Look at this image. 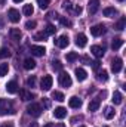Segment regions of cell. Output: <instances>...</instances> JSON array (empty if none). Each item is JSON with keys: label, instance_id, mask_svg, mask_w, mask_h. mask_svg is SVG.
I'll use <instances>...</instances> for the list:
<instances>
[{"label": "cell", "instance_id": "cell-30", "mask_svg": "<svg viewBox=\"0 0 126 127\" xmlns=\"http://www.w3.org/2000/svg\"><path fill=\"white\" fill-rule=\"evenodd\" d=\"M9 56H10V50H9V47H1V49H0V58L4 59V58H9Z\"/></svg>", "mask_w": 126, "mask_h": 127}, {"label": "cell", "instance_id": "cell-39", "mask_svg": "<svg viewBox=\"0 0 126 127\" xmlns=\"http://www.w3.org/2000/svg\"><path fill=\"white\" fill-rule=\"evenodd\" d=\"M63 7L65 9V10H71V9H73V4H71V1L65 0V1L63 3Z\"/></svg>", "mask_w": 126, "mask_h": 127}, {"label": "cell", "instance_id": "cell-17", "mask_svg": "<svg viewBox=\"0 0 126 127\" xmlns=\"http://www.w3.org/2000/svg\"><path fill=\"white\" fill-rule=\"evenodd\" d=\"M19 96H21V100H24V102H28V100L33 99V93L28 92V90H25V89L19 90Z\"/></svg>", "mask_w": 126, "mask_h": 127}, {"label": "cell", "instance_id": "cell-25", "mask_svg": "<svg viewBox=\"0 0 126 127\" xmlns=\"http://www.w3.org/2000/svg\"><path fill=\"white\" fill-rule=\"evenodd\" d=\"M125 27H126V18H125V16H122V18L116 22L114 28H116L117 31H123V30H125Z\"/></svg>", "mask_w": 126, "mask_h": 127}, {"label": "cell", "instance_id": "cell-42", "mask_svg": "<svg viewBox=\"0 0 126 127\" xmlns=\"http://www.w3.org/2000/svg\"><path fill=\"white\" fill-rule=\"evenodd\" d=\"M89 65H92L94 69H98V68H99V61H94V62H91Z\"/></svg>", "mask_w": 126, "mask_h": 127}, {"label": "cell", "instance_id": "cell-31", "mask_svg": "<svg viewBox=\"0 0 126 127\" xmlns=\"http://www.w3.org/2000/svg\"><path fill=\"white\" fill-rule=\"evenodd\" d=\"M55 31H57L55 25L48 24V25H46V30H45V34H46V35H52V34H55Z\"/></svg>", "mask_w": 126, "mask_h": 127}, {"label": "cell", "instance_id": "cell-6", "mask_svg": "<svg viewBox=\"0 0 126 127\" xmlns=\"http://www.w3.org/2000/svg\"><path fill=\"white\" fill-rule=\"evenodd\" d=\"M7 18H9V21L13 22V24L19 22V19H21V16H19V10H16L15 7H10V9L7 10Z\"/></svg>", "mask_w": 126, "mask_h": 127}, {"label": "cell", "instance_id": "cell-53", "mask_svg": "<svg viewBox=\"0 0 126 127\" xmlns=\"http://www.w3.org/2000/svg\"><path fill=\"white\" fill-rule=\"evenodd\" d=\"M80 127H85V126H80Z\"/></svg>", "mask_w": 126, "mask_h": 127}, {"label": "cell", "instance_id": "cell-29", "mask_svg": "<svg viewBox=\"0 0 126 127\" xmlns=\"http://www.w3.org/2000/svg\"><path fill=\"white\" fill-rule=\"evenodd\" d=\"M7 71H9V65L6 62L0 64V77H4V75L7 74Z\"/></svg>", "mask_w": 126, "mask_h": 127}, {"label": "cell", "instance_id": "cell-19", "mask_svg": "<svg viewBox=\"0 0 126 127\" xmlns=\"http://www.w3.org/2000/svg\"><path fill=\"white\" fill-rule=\"evenodd\" d=\"M91 52L94 53L96 58H102V56H104V47H101V46H96V44L92 46V47H91Z\"/></svg>", "mask_w": 126, "mask_h": 127}, {"label": "cell", "instance_id": "cell-7", "mask_svg": "<svg viewBox=\"0 0 126 127\" xmlns=\"http://www.w3.org/2000/svg\"><path fill=\"white\" fill-rule=\"evenodd\" d=\"M122 68H123V61H122V58L116 56V58L111 61V71L117 74V72H120V71H122Z\"/></svg>", "mask_w": 126, "mask_h": 127}, {"label": "cell", "instance_id": "cell-37", "mask_svg": "<svg viewBox=\"0 0 126 127\" xmlns=\"http://www.w3.org/2000/svg\"><path fill=\"white\" fill-rule=\"evenodd\" d=\"M60 22L63 24L64 27H71V21L67 19V18H64V16H60Z\"/></svg>", "mask_w": 126, "mask_h": 127}, {"label": "cell", "instance_id": "cell-24", "mask_svg": "<svg viewBox=\"0 0 126 127\" xmlns=\"http://www.w3.org/2000/svg\"><path fill=\"white\" fill-rule=\"evenodd\" d=\"M122 46H123V40H122L120 37L113 38V43H111V49H113V50H119Z\"/></svg>", "mask_w": 126, "mask_h": 127}, {"label": "cell", "instance_id": "cell-41", "mask_svg": "<svg viewBox=\"0 0 126 127\" xmlns=\"http://www.w3.org/2000/svg\"><path fill=\"white\" fill-rule=\"evenodd\" d=\"M82 120H83V117H82V115H79V117L76 115V117H73V118H71V123H77V121H82Z\"/></svg>", "mask_w": 126, "mask_h": 127}, {"label": "cell", "instance_id": "cell-36", "mask_svg": "<svg viewBox=\"0 0 126 127\" xmlns=\"http://www.w3.org/2000/svg\"><path fill=\"white\" fill-rule=\"evenodd\" d=\"M27 86H28V87H36V77H34V75H31V77L27 78Z\"/></svg>", "mask_w": 126, "mask_h": 127}, {"label": "cell", "instance_id": "cell-4", "mask_svg": "<svg viewBox=\"0 0 126 127\" xmlns=\"http://www.w3.org/2000/svg\"><path fill=\"white\" fill-rule=\"evenodd\" d=\"M52 83H54L52 75H43V78H42V81H40V89L45 90V92H48V90H51Z\"/></svg>", "mask_w": 126, "mask_h": 127}, {"label": "cell", "instance_id": "cell-14", "mask_svg": "<svg viewBox=\"0 0 126 127\" xmlns=\"http://www.w3.org/2000/svg\"><path fill=\"white\" fill-rule=\"evenodd\" d=\"M99 105H101V100H99L98 97H95V99H92V100L89 102L88 109H89L91 112H95V111H98V109H99Z\"/></svg>", "mask_w": 126, "mask_h": 127}, {"label": "cell", "instance_id": "cell-2", "mask_svg": "<svg viewBox=\"0 0 126 127\" xmlns=\"http://www.w3.org/2000/svg\"><path fill=\"white\" fill-rule=\"evenodd\" d=\"M42 106H40V103H36V102H33L30 103L28 106H27V112H28V115H31L34 118H37V117H40L42 115Z\"/></svg>", "mask_w": 126, "mask_h": 127}, {"label": "cell", "instance_id": "cell-50", "mask_svg": "<svg viewBox=\"0 0 126 127\" xmlns=\"http://www.w3.org/2000/svg\"><path fill=\"white\" fill-rule=\"evenodd\" d=\"M15 3H19V1H24V0H13Z\"/></svg>", "mask_w": 126, "mask_h": 127}, {"label": "cell", "instance_id": "cell-48", "mask_svg": "<svg viewBox=\"0 0 126 127\" xmlns=\"http://www.w3.org/2000/svg\"><path fill=\"white\" fill-rule=\"evenodd\" d=\"M1 27H3V18L0 16V28H1Z\"/></svg>", "mask_w": 126, "mask_h": 127}, {"label": "cell", "instance_id": "cell-38", "mask_svg": "<svg viewBox=\"0 0 126 127\" xmlns=\"http://www.w3.org/2000/svg\"><path fill=\"white\" fill-rule=\"evenodd\" d=\"M37 27V22L36 21H27L25 22V28L27 30H33V28H36Z\"/></svg>", "mask_w": 126, "mask_h": 127}, {"label": "cell", "instance_id": "cell-10", "mask_svg": "<svg viewBox=\"0 0 126 127\" xmlns=\"http://www.w3.org/2000/svg\"><path fill=\"white\" fill-rule=\"evenodd\" d=\"M98 9H99V0H89V3H88V10H89V13H91V15H95V13L98 12Z\"/></svg>", "mask_w": 126, "mask_h": 127}, {"label": "cell", "instance_id": "cell-43", "mask_svg": "<svg viewBox=\"0 0 126 127\" xmlns=\"http://www.w3.org/2000/svg\"><path fill=\"white\" fill-rule=\"evenodd\" d=\"M43 103H45V106H46V108H49V106H51V102H49V99H48V97H43Z\"/></svg>", "mask_w": 126, "mask_h": 127}, {"label": "cell", "instance_id": "cell-22", "mask_svg": "<svg viewBox=\"0 0 126 127\" xmlns=\"http://www.w3.org/2000/svg\"><path fill=\"white\" fill-rule=\"evenodd\" d=\"M114 115H116V111H114V108H111V106H107V108L104 109V117H105L107 120H111V118H114Z\"/></svg>", "mask_w": 126, "mask_h": 127}, {"label": "cell", "instance_id": "cell-28", "mask_svg": "<svg viewBox=\"0 0 126 127\" xmlns=\"http://www.w3.org/2000/svg\"><path fill=\"white\" fill-rule=\"evenodd\" d=\"M52 99H55V100H58V102H63V100H65L64 95L61 93V92H58V90H54V92H52Z\"/></svg>", "mask_w": 126, "mask_h": 127}, {"label": "cell", "instance_id": "cell-26", "mask_svg": "<svg viewBox=\"0 0 126 127\" xmlns=\"http://www.w3.org/2000/svg\"><path fill=\"white\" fill-rule=\"evenodd\" d=\"M96 78H98L99 81H107V80H108V72H107L105 69H101V71H98Z\"/></svg>", "mask_w": 126, "mask_h": 127}, {"label": "cell", "instance_id": "cell-3", "mask_svg": "<svg viewBox=\"0 0 126 127\" xmlns=\"http://www.w3.org/2000/svg\"><path fill=\"white\" fill-rule=\"evenodd\" d=\"M58 81H60V84H61L63 87H70L71 83H73L70 74L65 72V71H61V74H60V77H58Z\"/></svg>", "mask_w": 126, "mask_h": 127}, {"label": "cell", "instance_id": "cell-33", "mask_svg": "<svg viewBox=\"0 0 126 127\" xmlns=\"http://www.w3.org/2000/svg\"><path fill=\"white\" fill-rule=\"evenodd\" d=\"M37 4L40 9H48V6L51 4V0H37Z\"/></svg>", "mask_w": 126, "mask_h": 127}, {"label": "cell", "instance_id": "cell-5", "mask_svg": "<svg viewBox=\"0 0 126 127\" xmlns=\"http://www.w3.org/2000/svg\"><path fill=\"white\" fill-rule=\"evenodd\" d=\"M105 31H107V28H105L104 24H96L94 27H91V34H92L94 37H99V35L105 34Z\"/></svg>", "mask_w": 126, "mask_h": 127}, {"label": "cell", "instance_id": "cell-23", "mask_svg": "<svg viewBox=\"0 0 126 127\" xmlns=\"http://www.w3.org/2000/svg\"><path fill=\"white\" fill-rule=\"evenodd\" d=\"M24 68H25L27 71L34 69V68H36V61H34L33 58H27V59L24 61Z\"/></svg>", "mask_w": 126, "mask_h": 127}, {"label": "cell", "instance_id": "cell-46", "mask_svg": "<svg viewBox=\"0 0 126 127\" xmlns=\"http://www.w3.org/2000/svg\"><path fill=\"white\" fill-rule=\"evenodd\" d=\"M82 61H83V62H88V64H89V59H88L86 56H83V58H82Z\"/></svg>", "mask_w": 126, "mask_h": 127}, {"label": "cell", "instance_id": "cell-27", "mask_svg": "<svg viewBox=\"0 0 126 127\" xmlns=\"http://www.w3.org/2000/svg\"><path fill=\"white\" fill-rule=\"evenodd\" d=\"M22 13H24L25 16H31L33 13H34V7H33L31 4H24V7H22Z\"/></svg>", "mask_w": 126, "mask_h": 127}, {"label": "cell", "instance_id": "cell-1", "mask_svg": "<svg viewBox=\"0 0 126 127\" xmlns=\"http://www.w3.org/2000/svg\"><path fill=\"white\" fill-rule=\"evenodd\" d=\"M15 114V108H13V103L10 100H6V99H1L0 97V115H4V114Z\"/></svg>", "mask_w": 126, "mask_h": 127}, {"label": "cell", "instance_id": "cell-35", "mask_svg": "<svg viewBox=\"0 0 126 127\" xmlns=\"http://www.w3.org/2000/svg\"><path fill=\"white\" fill-rule=\"evenodd\" d=\"M52 68L55 71H63V64L60 61H52Z\"/></svg>", "mask_w": 126, "mask_h": 127}, {"label": "cell", "instance_id": "cell-16", "mask_svg": "<svg viewBox=\"0 0 126 127\" xmlns=\"http://www.w3.org/2000/svg\"><path fill=\"white\" fill-rule=\"evenodd\" d=\"M6 90H7V93H10V95L16 93V92H18V83H16L15 80L9 81V83L6 84Z\"/></svg>", "mask_w": 126, "mask_h": 127}, {"label": "cell", "instance_id": "cell-20", "mask_svg": "<svg viewBox=\"0 0 126 127\" xmlns=\"http://www.w3.org/2000/svg\"><path fill=\"white\" fill-rule=\"evenodd\" d=\"M111 100H113L114 105H120V103L123 102V95H122L119 90H116V92L113 93V99H111Z\"/></svg>", "mask_w": 126, "mask_h": 127}, {"label": "cell", "instance_id": "cell-52", "mask_svg": "<svg viewBox=\"0 0 126 127\" xmlns=\"http://www.w3.org/2000/svg\"><path fill=\"white\" fill-rule=\"evenodd\" d=\"M104 127H108V126H104Z\"/></svg>", "mask_w": 126, "mask_h": 127}, {"label": "cell", "instance_id": "cell-51", "mask_svg": "<svg viewBox=\"0 0 126 127\" xmlns=\"http://www.w3.org/2000/svg\"><path fill=\"white\" fill-rule=\"evenodd\" d=\"M119 1H123V0H119Z\"/></svg>", "mask_w": 126, "mask_h": 127}, {"label": "cell", "instance_id": "cell-21", "mask_svg": "<svg viewBox=\"0 0 126 127\" xmlns=\"http://www.w3.org/2000/svg\"><path fill=\"white\" fill-rule=\"evenodd\" d=\"M102 13L107 18H114V15H117V9H114V7H105L102 10Z\"/></svg>", "mask_w": 126, "mask_h": 127}, {"label": "cell", "instance_id": "cell-18", "mask_svg": "<svg viewBox=\"0 0 126 127\" xmlns=\"http://www.w3.org/2000/svg\"><path fill=\"white\" fill-rule=\"evenodd\" d=\"M54 115H55V118H64L65 115H67V109L64 108V106H58V108H55V111H54Z\"/></svg>", "mask_w": 126, "mask_h": 127}, {"label": "cell", "instance_id": "cell-9", "mask_svg": "<svg viewBox=\"0 0 126 127\" xmlns=\"http://www.w3.org/2000/svg\"><path fill=\"white\" fill-rule=\"evenodd\" d=\"M9 35H10V40H13V41H19L22 38V32H21L19 28H10Z\"/></svg>", "mask_w": 126, "mask_h": 127}, {"label": "cell", "instance_id": "cell-47", "mask_svg": "<svg viewBox=\"0 0 126 127\" xmlns=\"http://www.w3.org/2000/svg\"><path fill=\"white\" fill-rule=\"evenodd\" d=\"M43 127H54V126H52V123H46Z\"/></svg>", "mask_w": 126, "mask_h": 127}, {"label": "cell", "instance_id": "cell-44", "mask_svg": "<svg viewBox=\"0 0 126 127\" xmlns=\"http://www.w3.org/2000/svg\"><path fill=\"white\" fill-rule=\"evenodd\" d=\"M0 127H13V123H10V121L9 123H3Z\"/></svg>", "mask_w": 126, "mask_h": 127}, {"label": "cell", "instance_id": "cell-49", "mask_svg": "<svg viewBox=\"0 0 126 127\" xmlns=\"http://www.w3.org/2000/svg\"><path fill=\"white\" fill-rule=\"evenodd\" d=\"M30 127H37V123H33V124H31Z\"/></svg>", "mask_w": 126, "mask_h": 127}, {"label": "cell", "instance_id": "cell-15", "mask_svg": "<svg viewBox=\"0 0 126 127\" xmlns=\"http://www.w3.org/2000/svg\"><path fill=\"white\" fill-rule=\"evenodd\" d=\"M74 74H76V78H77L79 81H85V80H86V77H88V72H86L83 68H76Z\"/></svg>", "mask_w": 126, "mask_h": 127}, {"label": "cell", "instance_id": "cell-34", "mask_svg": "<svg viewBox=\"0 0 126 127\" xmlns=\"http://www.w3.org/2000/svg\"><path fill=\"white\" fill-rule=\"evenodd\" d=\"M46 37H48V35H46V34H45L43 31H42V32H36V34H34V40H37V41L46 40Z\"/></svg>", "mask_w": 126, "mask_h": 127}, {"label": "cell", "instance_id": "cell-32", "mask_svg": "<svg viewBox=\"0 0 126 127\" xmlns=\"http://www.w3.org/2000/svg\"><path fill=\"white\" fill-rule=\"evenodd\" d=\"M65 58H67V61H68V62H74L76 59H79V55H77L76 52H70V53H67V56H65Z\"/></svg>", "mask_w": 126, "mask_h": 127}, {"label": "cell", "instance_id": "cell-8", "mask_svg": "<svg viewBox=\"0 0 126 127\" xmlns=\"http://www.w3.org/2000/svg\"><path fill=\"white\" fill-rule=\"evenodd\" d=\"M55 43H57V46H58V47L64 49V47H67V46L70 44V38H68V35H67V34H63V35H60V37H58V40H57Z\"/></svg>", "mask_w": 126, "mask_h": 127}, {"label": "cell", "instance_id": "cell-40", "mask_svg": "<svg viewBox=\"0 0 126 127\" xmlns=\"http://www.w3.org/2000/svg\"><path fill=\"white\" fill-rule=\"evenodd\" d=\"M73 12H74L76 15H80V13H82V6H79V4H77V6H74Z\"/></svg>", "mask_w": 126, "mask_h": 127}, {"label": "cell", "instance_id": "cell-11", "mask_svg": "<svg viewBox=\"0 0 126 127\" xmlns=\"http://www.w3.org/2000/svg\"><path fill=\"white\" fill-rule=\"evenodd\" d=\"M82 99L80 97H77V96H73V97H70L68 99V105H70V108H74V109H79L80 106H82Z\"/></svg>", "mask_w": 126, "mask_h": 127}, {"label": "cell", "instance_id": "cell-12", "mask_svg": "<svg viewBox=\"0 0 126 127\" xmlns=\"http://www.w3.org/2000/svg\"><path fill=\"white\" fill-rule=\"evenodd\" d=\"M30 52H31V55H34V56H43L46 53V49L43 46H31L30 47Z\"/></svg>", "mask_w": 126, "mask_h": 127}, {"label": "cell", "instance_id": "cell-45", "mask_svg": "<svg viewBox=\"0 0 126 127\" xmlns=\"http://www.w3.org/2000/svg\"><path fill=\"white\" fill-rule=\"evenodd\" d=\"M55 127H65V124H64V123H57Z\"/></svg>", "mask_w": 126, "mask_h": 127}, {"label": "cell", "instance_id": "cell-13", "mask_svg": "<svg viewBox=\"0 0 126 127\" xmlns=\"http://www.w3.org/2000/svg\"><path fill=\"white\" fill-rule=\"evenodd\" d=\"M76 44L79 46V47H85L86 44H88V37L85 35V34H77L76 35Z\"/></svg>", "mask_w": 126, "mask_h": 127}]
</instances>
